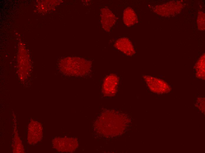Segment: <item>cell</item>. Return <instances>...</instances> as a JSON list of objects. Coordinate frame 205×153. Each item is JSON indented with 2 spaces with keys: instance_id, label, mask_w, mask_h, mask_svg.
I'll list each match as a JSON object with an SVG mask.
<instances>
[{
  "instance_id": "6da1fadb",
  "label": "cell",
  "mask_w": 205,
  "mask_h": 153,
  "mask_svg": "<svg viewBox=\"0 0 205 153\" xmlns=\"http://www.w3.org/2000/svg\"><path fill=\"white\" fill-rule=\"evenodd\" d=\"M119 79L114 74H110L105 79L102 86V91L104 95L111 97L114 96L117 92Z\"/></svg>"
},
{
  "instance_id": "7a4b0ae2",
  "label": "cell",
  "mask_w": 205,
  "mask_h": 153,
  "mask_svg": "<svg viewBox=\"0 0 205 153\" xmlns=\"http://www.w3.org/2000/svg\"><path fill=\"white\" fill-rule=\"evenodd\" d=\"M114 46L118 50L127 56H131L135 53V51L132 42L126 37H122L118 39Z\"/></svg>"
},
{
  "instance_id": "3957f363",
  "label": "cell",
  "mask_w": 205,
  "mask_h": 153,
  "mask_svg": "<svg viewBox=\"0 0 205 153\" xmlns=\"http://www.w3.org/2000/svg\"><path fill=\"white\" fill-rule=\"evenodd\" d=\"M101 21L103 27L106 30L109 31L115 24L116 17L109 9H103L102 10Z\"/></svg>"
},
{
  "instance_id": "277c9868",
  "label": "cell",
  "mask_w": 205,
  "mask_h": 153,
  "mask_svg": "<svg viewBox=\"0 0 205 153\" xmlns=\"http://www.w3.org/2000/svg\"><path fill=\"white\" fill-rule=\"evenodd\" d=\"M181 3H178L176 2L175 3H171L167 4L162 5H159L156 6L152 7L151 9H164V10L160 11L156 14L160 15L162 12H163L161 14L162 15L166 11L163 16H167V11L168 16L171 15L172 14L177 13V11H180L181 9Z\"/></svg>"
},
{
  "instance_id": "5b68a950",
  "label": "cell",
  "mask_w": 205,
  "mask_h": 153,
  "mask_svg": "<svg viewBox=\"0 0 205 153\" xmlns=\"http://www.w3.org/2000/svg\"><path fill=\"white\" fill-rule=\"evenodd\" d=\"M143 77L151 91L156 93H160L163 91V85L166 83L162 80L148 76L144 75Z\"/></svg>"
},
{
  "instance_id": "8992f818",
  "label": "cell",
  "mask_w": 205,
  "mask_h": 153,
  "mask_svg": "<svg viewBox=\"0 0 205 153\" xmlns=\"http://www.w3.org/2000/svg\"><path fill=\"white\" fill-rule=\"evenodd\" d=\"M123 21L124 24L128 27L132 26L138 22L137 16L133 10L131 8L128 7L124 10Z\"/></svg>"
},
{
  "instance_id": "52a82bcc",
  "label": "cell",
  "mask_w": 205,
  "mask_h": 153,
  "mask_svg": "<svg viewBox=\"0 0 205 153\" xmlns=\"http://www.w3.org/2000/svg\"><path fill=\"white\" fill-rule=\"evenodd\" d=\"M198 28L201 30L204 29V14L201 12L199 13L197 19Z\"/></svg>"
}]
</instances>
